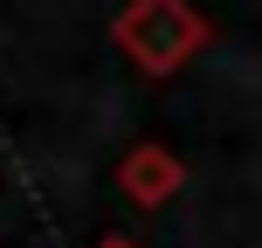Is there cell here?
Here are the masks:
<instances>
[{
	"label": "cell",
	"instance_id": "6da1fadb",
	"mask_svg": "<svg viewBox=\"0 0 262 248\" xmlns=\"http://www.w3.org/2000/svg\"><path fill=\"white\" fill-rule=\"evenodd\" d=\"M124 41L138 49L145 69H172L186 55V41H200V21H186L180 0H138V14L124 21Z\"/></svg>",
	"mask_w": 262,
	"mask_h": 248
}]
</instances>
